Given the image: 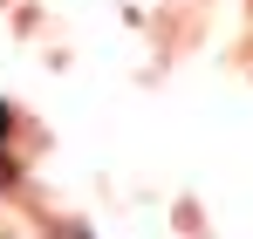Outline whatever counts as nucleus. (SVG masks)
I'll return each instance as SVG.
<instances>
[{
    "mask_svg": "<svg viewBox=\"0 0 253 239\" xmlns=\"http://www.w3.org/2000/svg\"><path fill=\"white\" fill-rule=\"evenodd\" d=\"M0 137H7V103H0Z\"/></svg>",
    "mask_w": 253,
    "mask_h": 239,
    "instance_id": "nucleus-1",
    "label": "nucleus"
}]
</instances>
